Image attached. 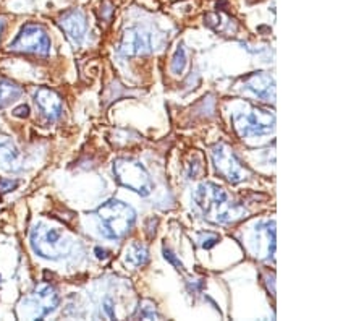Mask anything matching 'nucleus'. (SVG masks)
<instances>
[{
  "instance_id": "nucleus-1",
  "label": "nucleus",
  "mask_w": 364,
  "mask_h": 321,
  "mask_svg": "<svg viewBox=\"0 0 364 321\" xmlns=\"http://www.w3.org/2000/svg\"><path fill=\"white\" fill-rule=\"evenodd\" d=\"M195 203L204 218L214 224H230L246 216L245 206L232 201L222 186L210 182L198 186Z\"/></svg>"
},
{
  "instance_id": "nucleus-2",
  "label": "nucleus",
  "mask_w": 364,
  "mask_h": 321,
  "mask_svg": "<svg viewBox=\"0 0 364 321\" xmlns=\"http://www.w3.org/2000/svg\"><path fill=\"white\" fill-rule=\"evenodd\" d=\"M97 218L101 221L102 236L112 238V241H119L132 232L134 221H136V213L127 203L120 200H109L97 209Z\"/></svg>"
},
{
  "instance_id": "nucleus-3",
  "label": "nucleus",
  "mask_w": 364,
  "mask_h": 321,
  "mask_svg": "<svg viewBox=\"0 0 364 321\" xmlns=\"http://www.w3.org/2000/svg\"><path fill=\"white\" fill-rule=\"evenodd\" d=\"M34 253L46 260H62L72 253L73 242L63 232L46 224H38L31 232Z\"/></svg>"
},
{
  "instance_id": "nucleus-4",
  "label": "nucleus",
  "mask_w": 364,
  "mask_h": 321,
  "mask_svg": "<svg viewBox=\"0 0 364 321\" xmlns=\"http://www.w3.org/2000/svg\"><path fill=\"white\" fill-rule=\"evenodd\" d=\"M57 290L49 284L39 285L31 294L23 297L16 305V317L20 320H41L52 313L58 307Z\"/></svg>"
},
{
  "instance_id": "nucleus-5",
  "label": "nucleus",
  "mask_w": 364,
  "mask_h": 321,
  "mask_svg": "<svg viewBox=\"0 0 364 321\" xmlns=\"http://www.w3.org/2000/svg\"><path fill=\"white\" fill-rule=\"evenodd\" d=\"M114 175L123 186L136 191L141 196H148L154 190V182L149 172L139 161L117 159L114 162Z\"/></svg>"
},
{
  "instance_id": "nucleus-6",
  "label": "nucleus",
  "mask_w": 364,
  "mask_h": 321,
  "mask_svg": "<svg viewBox=\"0 0 364 321\" xmlns=\"http://www.w3.org/2000/svg\"><path fill=\"white\" fill-rule=\"evenodd\" d=\"M233 125L240 137H261L274 130L275 117L267 110L252 107L248 112H235Z\"/></svg>"
},
{
  "instance_id": "nucleus-7",
  "label": "nucleus",
  "mask_w": 364,
  "mask_h": 321,
  "mask_svg": "<svg viewBox=\"0 0 364 321\" xmlns=\"http://www.w3.org/2000/svg\"><path fill=\"white\" fill-rule=\"evenodd\" d=\"M50 38L46 29L41 25L29 23L21 28L18 36L10 44V49L15 52H25V54L34 56H49L50 54Z\"/></svg>"
},
{
  "instance_id": "nucleus-8",
  "label": "nucleus",
  "mask_w": 364,
  "mask_h": 321,
  "mask_svg": "<svg viewBox=\"0 0 364 321\" xmlns=\"http://www.w3.org/2000/svg\"><path fill=\"white\" fill-rule=\"evenodd\" d=\"M213 161L215 166V171L219 172L222 177L227 179L232 184H240L248 177V171L238 159V156L233 153L230 146L224 143L215 144L213 148Z\"/></svg>"
},
{
  "instance_id": "nucleus-9",
  "label": "nucleus",
  "mask_w": 364,
  "mask_h": 321,
  "mask_svg": "<svg viewBox=\"0 0 364 321\" xmlns=\"http://www.w3.org/2000/svg\"><path fill=\"white\" fill-rule=\"evenodd\" d=\"M154 51V38L143 28H130L123 34L119 52L125 57L146 56Z\"/></svg>"
},
{
  "instance_id": "nucleus-10",
  "label": "nucleus",
  "mask_w": 364,
  "mask_h": 321,
  "mask_svg": "<svg viewBox=\"0 0 364 321\" xmlns=\"http://www.w3.org/2000/svg\"><path fill=\"white\" fill-rule=\"evenodd\" d=\"M58 26L63 29L67 38L73 46H80L86 38L87 31V21L86 15L78 9H72L68 11H63L58 19Z\"/></svg>"
},
{
  "instance_id": "nucleus-11",
  "label": "nucleus",
  "mask_w": 364,
  "mask_h": 321,
  "mask_svg": "<svg viewBox=\"0 0 364 321\" xmlns=\"http://www.w3.org/2000/svg\"><path fill=\"white\" fill-rule=\"evenodd\" d=\"M34 101H36L41 112L47 117V120H58L62 117L63 102L55 91L49 90V88H39L34 93Z\"/></svg>"
},
{
  "instance_id": "nucleus-12",
  "label": "nucleus",
  "mask_w": 364,
  "mask_h": 321,
  "mask_svg": "<svg viewBox=\"0 0 364 321\" xmlns=\"http://www.w3.org/2000/svg\"><path fill=\"white\" fill-rule=\"evenodd\" d=\"M245 90L252 93L261 101H274L275 99V81L266 72L252 73L245 80Z\"/></svg>"
},
{
  "instance_id": "nucleus-13",
  "label": "nucleus",
  "mask_w": 364,
  "mask_h": 321,
  "mask_svg": "<svg viewBox=\"0 0 364 321\" xmlns=\"http://www.w3.org/2000/svg\"><path fill=\"white\" fill-rule=\"evenodd\" d=\"M275 253V221H267L256 227V256L274 260Z\"/></svg>"
},
{
  "instance_id": "nucleus-14",
  "label": "nucleus",
  "mask_w": 364,
  "mask_h": 321,
  "mask_svg": "<svg viewBox=\"0 0 364 321\" xmlns=\"http://www.w3.org/2000/svg\"><path fill=\"white\" fill-rule=\"evenodd\" d=\"M0 167L7 172H20L23 169L21 156L9 140H0Z\"/></svg>"
},
{
  "instance_id": "nucleus-15",
  "label": "nucleus",
  "mask_w": 364,
  "mask_h": 321,
  "mask_svg": "<svg viewBox=\"0 0 364 321\" xmlns=\"http://www.w3.org/2000/svg\"><path fill=\"white\" fill-rule=\"evenodd\" d=\"M23 95V88L10 80H0V109H5L20 99Z\"/></svg>"
},
{
  "instance_id": "nucleus-16",
  "label": "nucleus",
  "mask_w": 364,
  "mask_h": 321,
  "mask_svg": "<svg viewBox=\"0 0 364 321\" xmlns=\"http://www.w3.org/2000/svg\"><path fill=\"white\" fill-rule=\"evenodd\" d=\"M125 260L133 266H144L149 261V252L144 245L132 243L125 252Z\"/></svg>"
},
{
  "instance_id": "nucleus-17",
  "label": "nucleus",
  "mask_w": 364,
  "mask_h": 321,
  "mask_svg": "<svg viewBox=\"0 0 364 321\" xmlns=\"http://www.w3.org/2000/svg\"><path fill=\"white\" fill-rule=\"evenodd\" d=\"M136 317L143 318V320H156V318H159V315H157V308L154 303L149 300H144L139 303Z\"/></svg>"
},
{
  "instance_id": "nucleus-18",
  "label": "nucleus",
  "mask_w": 364,
  "mask_h": 321,
  "mask_svg": "<svg viewBox=\"0 0 364 321\" xmlns=\"http://www.w3.org/2000/svg\"><path fill=\"white\" fill-rule=\"evenodd\" d=\"M186 63H188V60H186V52H185V49L180 46V48L177 49V52H175V56H173V60H172V72L177 73V75H181V73L185 72Z\"/></svg>"
},
{
  "instance_id": "nucleus-19",
  "label": "nucleus",
  "mask_w": 364,
  "mask_h": 321,
  "mask_svg": "<svg viewBox=\"0 0 364 321\" xmlns=\"http://www.w3.org/2000/svg\"><path fill=\"white\" fill-rule=\"evenodd\" d=\"M219 241H220V238H219V236H217V233L205 232V233H201V236H199V245H201L203 248H213Z\"/></svg>"
},
{
  "instance_id": "nucleus-20",
  "label": "nucleus",
  "mask_w": 364,
  "mask_h": 321,
  "mask_svg": "<svg viewBox=\"0 0 364 321\" xmlns=\"http://www.w3.org/2000/svg\"><path fill=\"white\" fill-rule=\"evenodd\" d=\"M104 312L107 315L109 318H115V308H114V303L110 299H107L104 302Z\"/></svg>"
},
{
  "instance_id": "nucleus-21",
  "label": "nucleus",
  "mask_w": 364,
  "mask_h": 321,
  "mask_svg": "<svg viewBox=\"0 0 364 321\" xmlns=\"http://www.w3.org/2000/svg\"><path fill=\"white\" fill-rule=\"evenodd\" d=\"M164 253H166V258L167 260H170L173 263V265H177V268L178 270H183V265H181V261H178L177 258H175V255L170 252V250H167V248H164Z\"/></svg>"
},
{
  "instance_id": "nucleus-22",
  "label": "nucleus",
  "mask_w": 364,
  "mask_h": 321,
  "mask_svg": "<svg viewBox=\"0 0 364 321\" xmlns=\"http://www.w3.org/2000/svg\"><path fill=\"white\" fill-rule=\"evenodd\" d=\"M14 115H15V117H20V119H25V117L29 115V107H28V106L16 107V109L14 110Z\"/></svg>"
},
{
  "instance_id": "nucleus-23",
  "label": "nucleus",
  "mask_w": 364,
  "mask_h": 321,
  "mask_svg": "<svg viewBox=\"0 0 364 321\" xmlns=\"http://www.w3.org/2000/svg\"><path fill=\"white\" fill-rule=\"evenodd\" d=\"M16 185L18 184L11 182V180H2V182H0V191H10L11 189H15Z\"/></svg>"
},
{
  "instance_id": "nucleus-24",
  "label": "nucleus",
  "mask_w": 364,
  "mask_h": 321,
  "mask_svg": "<svg viewBox=\"0 0 364 321\" xmlns=\"http://www.w3.org/2000/svg\"><path fill=\"white\" fill-rule=\"evenodd\" d=\"M96 253L99 258H107V252L105 250H101V248H96Z\"/></svg>"
},
{
  "instance_id": "nucleus-25",
  "label": "nucleus",
  "mask_w": 364,
  "mask_h": 321,
  "mask_svg": "<svg viewBox=\"0 0 364 321\" xmlns=\"http://www.w3.org/2000/svg\"><path fill=\"white\" fill-rule=\"evenodd\" d=\"M4 19H0V38H2V33H4Z\"/></svg>"
},
{
  "instance_id": "nucleus-26",
  "label": "nucleus",
  "mask_w": 364,
  "mask_h": 321,
  "mask_svg": "<svg viewBox=\"0 0 364 321\" xmlns=\"http://www.w3.org/2000/svg\"><path fill=\"white\" fill-rule=\"evenodd\" d=\"M0 281H2V276H0Z\"/></svg>"
}]
</instances>
